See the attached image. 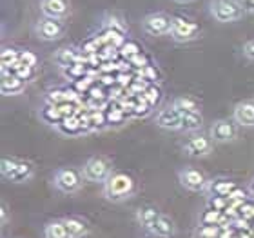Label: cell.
Returning <instances> with one entry per match:
<instances>
[{
	"label": "cell",
	"mask_w": 254,
	"mask_h": 238,
	"mask_svg": "<svg viewBox=\"0 0 254 238\" xmlns=\"http://www.w3.org/2000/svg\"><path fill=\"white\" fill-rule=\"evenodd\" d=\"M238 135V127L231 120H216L211 127V138L212 142L218 144H227L233 142Z\"/></svg>",
	"instance_id": "obj_9"
},
{
	"label": "cell",
	"mask_w": 254,
	"mask_h": 238,
	"mask_svg": "<svg viewBox=\"0 0 254 238\" xmlns=\"http://www.w3.org/2000/svg\"><path fill=\"white\" fill-rule=\"evenodd\" d=\"M160 215H162V213H160L156 207H151V206L140 207V209L136 211V222L140 224L143 229L151 231L153 226L156 224V220H158Z\"/></svg>",
	"instance_id": "obj_16"
},
{
	"label": "cell",
	"mask_w": 254,
	"mask_h": 238,
	"mask_svg": "<svg viewBox=\"0 0 254 238\" xmlns=\"http://www.w3.org/2000/svg\"><path fill=\"white\" fill-rule=\"evenodd\" d=\"M26 87V82L16 77L13 71H7V69H2V93L4 95H16V93H22Z\"/></svg>",
	"instance_id": "obj_15"
},
{
	"label": "cell",
	"mask_w": 254,
	"mask_h": 238,
	"mask_svg": "<svg viewBox=\"0 0 254 238\" xmlns=\"http://www.w3.org/2000/svg\"><path fill=\"white\" fill-rule=\"evenodd\" d=\"M211 15L222 24L236 22L245 15L240 0H214L211 4Z\"/></svg>",
	"instance_id": "obj_4"
},
{
	"label": "cell",
	"mask_w": 254,
	"mask_h": 238,
	"mask_svg": "<svg viewBox=\"0 0 254 238\" xmlns=\"http://www.w3.org/2000/svg\"><path fill=\"white\" fill-rule=\"evenodd\" d=\"M182 122H184V113H180L176 107H165L156 115V124L162 129L167 131H178L182 129Z\"/></svg>",
	"instance_id": "obj_10"
},
{
	"label": "cell",
	"mask_w": 254,
	"mask_h": 238,
	"mask_svg": "<svg viewBox=\"0 0 254 238\" xmlns=\"http://www.w3.org/2000/svg\"><path fill=\"white\" fill-rule=\"evenodd\" d=\"M40 9L44 16L62 20L69 13V2L67 0H40Z\"/></svg>",
	"instance_id": "obj_13"
},
{
	"label": "cell",
	"mask_w": 254,
	"mask_h": 238,
	"mask_svg": "<svg viewBox=\"0 0 254 238\" xmlns=\"http://www.w3.org/2000/svg\"><path fill=\"white\" fill-rule=\"evenodd\" d=\"M82 175L89 182L106 184L107 178L113 175V165L106 157H91L82 167Z\"/></svg>",
	"instance_id": "obj_3"
},
{
	"label": "cell",
	"mask_w": 254,
	"mask_h": 238,
	"mask_svg": "<svg viewBox=\"0 0 254 238\" xmlns=\"http://www.w3.org/2000/svg\"><path fill=\"white\" fill-rule=\"evenodd\" d=\"M244 55L254 62V40H247V42L244 44Z\"/></svg>",
	"instance_id": "obj_25"
},
{
	"label": "cell",
	"mask_w": 254,
	"mask_h": 238,
	"mask_svg": "<svg viewBox=\"0 0 254 238\" xmlns=\"http://www.w3.org/2000/svg\"><path fill=\"white\" fill-rule=\"evenodd\" d=\"M82 184H84V175L73 167H60L55 173V185L62 193H67V195L76 193V191H80Z\"/></svg>",
	"instance_id": "obj_5"
},
{
	"label": "cell",
	"mask_w": 254,
	"mask_h": 238,
	"mask_svg": "<svg viewBox=\"0 0 254 238\" xmlns=\"http://www.w3.org/2000/svg\"><path fill=\"white\" fill-rule=\"evenodd\" d=\"M0 215H2V224H5V207L2 206V213H0Z\"/></svg>",
	"instance_id": "obj_27"
},
{
	"label": "cell",
	"mask_w": 254,
	"mask_h": 238,
	"mask_svg": "<svg viewBox=\"0 0 254 238\" xmlns=\"http://www.w3.org/2000/svg\"><path fill=\"white\" fill-rule=\"evenodd\" d=\"M55 62L62 69H69L71 66L78 64V51L74 48H62L55 53Z\"/></svg>",
	"instance_id": "obj_18"
},
{
	"label": "cell",
	"mask_w": 254,
	"mask_h": 238,
	"mask_svg": "<svg viewBox=\"0 0 254 238\" xmlns=\"http://www.w3.org/2000/svg\"><path fill=\"white\" fill-rule=\"evenodd\" d=\"M151 233H153L154 237H160V238H169L176 233V226L169 217L160 215L156 224H154L153 229H151Z\"/></svg>",
	"instance_id": "obj_17"
},
{
	"label": "cell",
	"mask_w": 254,
	"mask_h": 238,
	"mask_svg": "<svg viewBox=\"0 0 254 238\" xmlns=\"http://www.w3.org/2000/svg\"><path fill=\"white\" fill-rule=\"evenodd\" d=\"M0 171H2V176L9 182H15V184H24L27 180L33 178V165L29 162H24V160H16V159H2V164H0Z\"/></svg>",
	"instance_id": "obj_2"
},
{
	"label": "cell",
	"mask_w": 254,
	"mask_h": 238,
	"mask_svg": "<svg viewBox=\"0 0 254 238\" xmlns=\"http://www.w3.org/2000/svg\"><path fill=\"white\" fill-rule=\"evenodd\" d=\"M178 178H180V184L186 187V189L192 191V193H198V191H203L207 187V178L205 175L201 173V171L198 169H184L180 171V175H178Z\"/></svg>",
	"instance_id": "obj_11"
},
{
	"label": "cell",
	"mask_w": 254,
	"mask_h": 238,
	"mask_svg": "<svg viewBox=\"0 0 254 238\" xmlns=\"http://www.w3.org/2000/svg\"><path fill=\"white\" fill-rule=\"evenodd\" d=\"M173 107H176L180 113H200V104L196 98L190 96H178L173 102Z\"/></svg>",
	"instance_id": "obj_21"
},
{
	"label": "cell",
	"mask_w": 254,
	"mask_h": 238,
	"mask_svg": "<svg viewBox=\"0 0 254 238\" xmlns=\"http://www.w3.org/2000/svg\"><path fill=\"white\" fill-rule=\"evenodd\" d=\"M212 149V138L203 137V135H194L184 144V151L189 157H205L211 153Z\"/></svg>",
	"instance_id": "obj_12"
},
{
	"label": "cell",
	"mask_w": 254,
	"mask_h": 238,
	"mask_svg": "<svg viewBox=\"0 0 254 238\" xmlns=\"http://www.w3.org/2000/svg\"><path fill=\"white\" fill-rule=\"evenodd\" d=\"M0 64H2V69H7V71L11 68H16L20 64V51L13 48H4L0 53Z\"/></svg>",
	"instance_id": "obj_20"
},
{
	"label": "cell",
	"mask_w": 254,
	"mask_h": 238,
	"mask_svg": "<svg viewBox=\"0 0 254 238\" xmlns=\"http://www.w3.org/2000/svg\"><path fill=\"white\" fill-rule=\"evenodd\" d=\"M65 229L71 238H82L87 235V224L78 220V218H64Z\"/></svg>",
	"instance_id": "obj_19"
},
{
	"label": "cell",
	"mask_w": 254,
	"mask_h": 238,
	"mask_svg": "<svg viewBox=\"0 0 254 238\" xmlns=\"http://www.w3.org/2000/svg\"><path fill=\"white\" fill-rule=\"evenodd\" d=\"M44 237L46 238H71L65 229V224L64 220H55V222H49L46 228H44Z\"/></svg>",
	"instance_id": "obj_22"
},
{
	"label": "cell",
	"mask_w": 254,
	"mask_h": 238,
	"mask_svg": "<svg viewBox=\"0 0 254 238\" xmlns=\"http://www.w3.org/2000/svg\"><path fill=\"white\" fill-rule=\"evenodd\" d=\"M240 4L245 9V13H254V0H240Z\"/></svg>",
	"instance_id": "obj_26"
},
{
	"label": "cell",
	"mask_w": 254,
	"mask_h": 238,
	"mask_svg": "<svg viewBox=\"0 0 254 238\" xmlns=\"http://www.w3.org/2000/svg\"><path fill=\"white\" fill-rule=\"evenodd\" d=\"M200 35V26L196 22L184 18V16H175L173 18V29H171V37L176 42H189L192 38Z\"/></svg>",
	"instance_id": "obj_8"
},
{
	"label": "cell",
	"mask_w": 254,
	"mask_h": 238,
	"mask_svg": "<svg viewBox=\"0 0 254 238\" xmlns=\"http://www.w3.org/2000/svg\"><path fill=\"white\" fill-rule=\"evenodd\" d=\"M142 27L143 31L153 37H165V35H171L173 16H169L167 13H151L142 20Z\"/></svg>",
	"instance_id": "obj_6"
},
{
	"label": "cell",
	"mask_w": 254,
	"mask_h": 238,
	"mask_svg": "<svg viewBox=\"0 0 254 238\" xmlns=\"http://www.w3.org/2000/svg\"><path fill=\"white\" fill-rule=\"evenodd\" d=\"M136 191V182L127 173H113L104 184V195L107 200L122 202Z\"/></svg>",
	"instance_id": "obj_1"
},
{
	"label": "cell",
	"mask_w": 254,
	"mask_h": 238,
	"mask_svg": "<svg viewBox=\"0 0 254 238\" xmlns=\"http://www.w3.org/2000/svg\"><path fill=\"white\" fill-rule=\"evenodd\" d=\"M20 64L22 66H29V68H33L35 64H37V57L33 53H29V51H22L20 53Z\"/></svg>",
	"instance_id": "obj_24"
},
{
	"label": "cell",
	"mask_w": 254,
	"mask_h": 238,
	"mask_svg": "<svg viewBox=\"0 0 254 238\" xmlns=\"http://www.w3.org/2000/svg\"><path fill=\"white\" fill-rule=\"evenodd\" d=\"M35 33L40 40H46V42H53V40H59L64 37L65 33V24H64L60 18H49V16H44L37 22L35 26Z\"/></svg>",
	"instance_id": "obj_7"
},
{
	"label": "cell",
	"mask_w": 254,
	"mask_h": 238,
	"mask_svg": "<svg viewBox=\"0 0 254 238\" xmlns=\"http://www.w3.org/2000/svg\"><path fill=\"white\" fill-rule=\"evenodd\" d=\"M175 2H178V4H189V2H192V0H175Z\"/></svg>",
	"instance_id": "obj_28"
},
{
	"label": "cell",
	"mask_w": 254,
	"mask_h": 238,
	"mask_svg": "<svg viewBox=\"0 0 254 238\" xmlns=\"http://www.w3.org/2000/svg\"><path fill=\"white\" fill-rule=\"evenodd\" d=\"M154 238H160V237H154Z\"/></svg>",
	"instance_id": "obj_29"
},
{
	"label": "cell",
	"mask_w": 254,
	"mask_h": 238,
	"mask_svg": "<svg viewBox=\"0 0 254 238\" xmlns=\"http://www.w3.org/2000/svg\"><path fill=\"white\" fill-rule=\"evenodd\" d=\"M234 122L240 126L254 127V100L240 102L234 107Z\"/></svg>",
	"instance_id": "obj_14"
},
{
	"label": "cell",
	"mask_w": 254,
	"mask_h": 238,
	"mask_svg": "<svg viewBox=\"0 0 254 238\" xmlns=\"http://www.w3.org/2000/svg\"><path fill=\"white\" fill-rule=\"evenodd\" d=\"M203 124L200 113H184V122H182V129L184 131H198Z\"/></svg>",
	"instance_id": "obj_23"
}]
</instances>
